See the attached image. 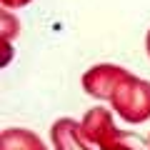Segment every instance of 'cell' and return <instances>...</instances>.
Masks as SVG:
<instances>
[{
	"instance_id": "cell-1",
	"label": "cell",
	"mask_w": 150,
	"mask_h": 150,
	"mask_svg": "<svg viewBox=\"0 0 150 150\" xmlns=\"http://www.w3.org/2000/svg\"><path fill=\"white\" fill-rule=\"evenodd\" d=\"M80 133L88 143L100 150H140V140L133 133H123L115 128L108 108H90L80 123Z\"/></svg>"
},
{
	"instance_id": "cell-2",
	"label": "cell",
	"mask_w": 150,
	"mask_h": 150,
	"mask_svg": "<svg viewBox=\"0 0 150 150\" xmlns=\"http://www.w3.org/2000/svg\"><path fill=\"white\" fill-rule=\"evenodd\" d=\"M112 110L128 123H145L150 118V83L135 78L133 73L118 85L112 95Z\"/></svg>"
},
{
	"instance_id": "cell-3",
	"label": "cell",
	"mask_w": 150,
	"mask_h": 150,
	"mask_svg": "<svg viewBox=\"0 0 150 150\" xmlns=\"http://www.w3.org/2000/svg\"><path fill=\"white\" fill-rule=\"evenodd\" d=\"M128 70L120 68V65H110V63H100L93 65L90 70H85L83 75V90L93 98H100V100H112L118 85L128 78Z\"/></svg>"
},
{
	"instance_id": "cell-4",
	"label": "cell",
	"mask_w": 150,
	"mask_h": 150,
	"mask_svg": "<svg viewBox=\"0 0 150 150\" xmlns=\"http://www.w3.org/2000/svg\"><path fill=\"white\" fill-rule=\"evenodd\" d=\"M50 140H53L55 150H93L80 133V123H75L73 118L55 120L50 128Z\"/></svg>"
},
{
	"instance_id": "cell-5",
	"label": "cell",
	"mask_w": 150,
	"mask_h": 150,
	"mask_svg": "<svg viewBox=\"0 0 150 150\" xmlns=\"http://www.w3.org/2000/svg\"><path fill=\"white\" fill-rule=\"evenodd\" d=\"M0 150H48V148L33 130L5 128L0 133Z\"/></svg>"
},
{
	"instance_id": "cell-6",
	"label": "cell",
	"mask_w": 150,
	"mask_h": 150,
	"mask_svg": "<svg viewBox=\"0 0 150 150\" xmlns=\"http://www.w3.org/2000/svg\"><path fill=\"white\" fill-rule=\"evenodd\" d=\"M0 23H3V43H8V40H13V38L18 35V30H20V25H18V20H15V15H10V13L3 8L0 10Z\"/></svg>"
},
{
	"instance_id": "cell-7",
	"label": "cell",
	"mask_w": 150,
	"mask_h": 150,
	"mask_svg": "<svg viewBox=\"0 0 150 150\" xmlns=\"http://www.w3.org/2000/svg\"><path fill=\"white\" fill-rule=\"evenodd\" d=\"M0 3H3V8H10V10H15V8H25L28 3H33V0H0Z\"/></svg>"
},
{
	"instance_id": "cell-8",
	"label": "cell",
	"mask_w": 150,
	"mask_h": 150,
	"mask_svg": "<svg viewBox=\"0 0 150 150\" xmlns=\"http://www.w3.org/2000/svg\"><path fill=\"white\" fill-rule=\"evenodd\" d=\"M145 50H148V58H150V30H148V38H145Z\"/></svg>"
},
{
	"instance_id": "cell-9",
	"label": "cell",
	"mask_w": 150,
	"mask_h": 150,
	"mask_svg": "<svg viewBox=\"0 0 150 150\" xmlns=\"http://www.w3.org/2000/svg\"><path fill=\"white\" fill-rule=\"evenodd\" d=\"M148 148H150V135H148Z\"/></svg>"
}]
</instances>
